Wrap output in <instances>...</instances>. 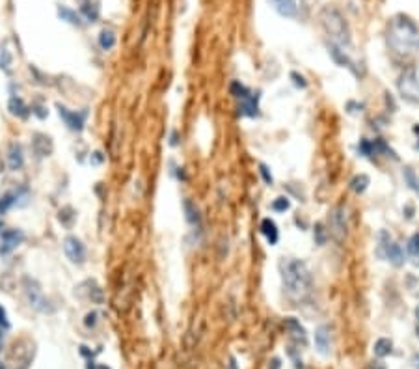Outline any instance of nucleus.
Instances as JSON below:
<instances>
[{
	"mask_svg": "<svg viewBox=\"0 0 419 369\" xmlns=\"http://www.w3.org/2000/svg\"><path fill=\"white\" fill-rule=\"evenodd\" d=\"M95 319H97V313L93 311V313H88V315H86V321H84V323H86V326H93V324H95Z\"/></svg>",
	"mask_w": 419,
	"mask_h": 369,
	"instance_id": "nucleus-33",
	"label": "nucleus"
},
{
	"mask_svg": "<svg viewBox=\"0 0 419 369\" xmlns=\"http://www.w3.org/2000/svg\"><path fill=\"white\" fill-rule=\"evenodd\" d=\"M0 326H4V328H8L9 323H8V315H6V309L0 306Z\"/></svg>",
	"mask_w": 419,
	"mask_h": 369,
	"instance_id": "nucleus-32",
	"label": "nucleus"
},
{
	"mask_svg": "<svg viewBox=\"0 0 419 369\" xmlns=\"http://www.w3.org/2000/svg\"><path fill=\"white\" fill-rule=\"evenodd\" d=\"M285 328L291 332V336L297 339L298 343L302 341V345H305V341H307V336H305V330L304 326L298 323L295 317H289V319H285Z\"/></svg>",
	"mask_w": 419,
	"mask_h": 369,
	"instance_id": "nucleus-14",
	"label": "nucleus"
},
{
	"mask_svg": "<svg viewBox=\"0 0 419 369\" xmlns=\"http://www.w3.org/2000/svg\"><path fill=\"white\" fill-rule=\"evenodd\" d=\"M58 17H60L61 21H65V23H69V24L82 26V19H80V15H76V11H73L71 8L58 6Z\"/></svg>",
	"mask_w": 419,
	"mask_h": 369,
	"instance_id": "nucleus-19",
	"label": "nucleus"
},
{
	"mask_svg": "<svg viewBox=\"0 0 419 369\" xmlns=\"http://www.w3.org/2000/svg\"><path fill=\"white\" fill-rule=\"evenodd\" d=\"M382 239H384V243H382V246H384V254H386V259H388L393 267H403L404 265V254L403 250H401V246L395 245L391 239L386 235V233H382L380 235Z\"/></svg>",
	"mask_w": 419,
	"mask_h": 369,
	"instance_id": "nucleus-5",
	"label": "nucleus"
},
{
	"mask_svg": "<svg viewBox=\"0 0 419 369\" xmlns=\"http://www.w3.org/2000/svg\"><path fill=\"white\" fill-rule=\"evenodd\" d=\"M11 62H13V56L9 53V49L6 45H0V69L9 71Z\"/></svg>",
	"mask_w": 419,
	"mask_h": 369,
	"instance_id": "nucleus-24",
	"label": "nucleus"
},
{
	"mask_svg": "<svg viewBox=\"0 0 419 369\" xmlns=\"http://www.w3.org/2000/svg\"><path fill=\"white\" fill-rule=\"evenodd\" d=\"M26 295H28V302H30L32 308H36L39 311H47V300L41 295V289L38 287L36 282H32V285L26 287Z\"/></svg>",
	"mask_w": 419,
	"mask_h": 369,
	"instance_id": "nucleus-11",
	"label": "nucleus"
},
{
	"mask_svg": "<svg viewBox=\"0 0 419 369\" xmlns=\"http://www.w3.org/2000/svg\"><path fill=\"white\" fill-rule=\"evenodd\" d=\"M391 349H393V343H391V339H388V338L376 339V343H374V347H373L374 354H376L378 358H384V356L391 354Z\"/></svg>",
	"mask_w": 419,
	"mask_h": 369,
	"instance_id": "nucleus-20",
	"label": "nucleus"
},
{
	"mask_svg": "<svg viewBox=\"0 0 419 369\" xmlns=\"http://www.w3.org/2000/svg\"><path fill=\"white\" fill-rule=\"evenodd\" d=\"M23 164H24V155H23V147H21V144H17V142L9 144V149H8L9 170L17 172V170L23 168Z\"/></svg>",
	"mask_w": 419,
	"mask_h": 369,
	"instance_id": "nucleus-12",
	"label": "nucleus"
},
{
	"mask_svg": "<svg viewBox=\"0 0 419 369\" xmlns=\"http://www.w3.org/2000/svg\"><path fill=\"white\" fill-rule=\"evenodd\" d=\"M32 149H34V153L38 155L39 159L49 157L54 149L53 138H51V136H47V134H43V132H36V134L32 136Z\"/></svg>",
	"mask_w": 419,
	"mask_h": 369,
	"instance_id": "nucleus-9",
	"label": "nucleus"
},
{
	"mask_svg": "<svg viewBox=\"0 0 419 369\" xmlns=\"http://www.w3.org/2000/svg\"><path fill=\"white\" fill-rule=\"evenodd\" d=\"M416 317H418V321H419V306L416 308Z\"/></svg>",
	"mask_w": 419,
	"mask_h": 369,
	"instance_id": "nucleus-37",
	"label": "nucleus"
},
{
	"mask_svg": "<svg viewBox=\"0 0 419 369\" xmlns=\"http://www.w3.org/2000/svg\"><path fill=\"white\" fill-rule=\"evenodd\" d=\"M416 336L419 338V321H418V326H416Z\"/></svg>",
	"mask_w": 419,
	"mask_h": 369,
	"instance_id": "nucleus-36",
	"label": "nucleus"
},
{
	"mask_svg": "<svg viewBox=\"0 0 419 369\" xmlns=\"http://www.w3.org/2000/svg\"><path fill=\"white\" fill-rule=\"evenodd\" d=\"M399 92L404 99L419 101V78L414 69H406L399 78Z\"/></svg>",
	"mask_w": 419,
	"mask_h": 369,
	"instance_id": "nucleus-3",
	"label": "nucleus"
},
{
	"mask_svg": "<svg viewBox=\"0 0 419 369\" xmlns=\"http://www.w3.org/2000/svg\"><path fill=\"white\" fill-rule=\"evenodd\" d=\"M259 172L261 176H263V179H265V183H272V176H270V172H268V168L265 166V164H259Z\"/></svg>",
	"mask_w": 419,
	"mask_h": 369,
	"instance_id": "nucleus-31",
	"label": "nucleus"
},
{
	"mask_svg": "<svg viewBox=\"0 0 419 369\" xmlns=\"http://www.w3.org/2000/svg\"><path fill=\"white\" fill-rule=\"evenodd\" d=\"M8 110L13 116H19V118H28V114H30V108L24 105V101L21 97H11L8 103Z\"/></svg>",
	"mask_w": 419,
	"mask_h": 369,
	"instance_id": "nucleus-18",
	"label": "nucleus"
},
{
	"mask_svg": "<svg viewBox=\"0 0 419 369\" xmlns=\"http://www.w3.org/2000/svg\"><path fill=\"white\" fill-rule=\"evenodd\" d=\"M367 186H369V176H365V174H359L351 181V188L356 194H363L367 190Z\"/></svg>",
	"mask_w": 419,
	"mask_h": 369,
	"instance_id": "nucleus-22",
	"label": "nucleus"
},
{
	"mask_svg": "<svg viewBox=\"0 0 419 369\" xmlns=\"http://www.w3.org/2000/svg\"><path fill=\"white\" fill-rule=\"evenodd\" d=\"M229 92H231V95H235L237 99H240V103H246V101H253L257 99L253 93L246 88L244 84H240V82H231V86H229Z\"/></svg>",
	"mask_w": 419,
	"mask_h": 369,
	"instance_id": "nucleus-16",
	"label": "nucleus"
},
{
	"mask_svg": "<svg viewBox=\"0 0 419 369\" xmlns=\"http://www.w3.org/2000/svg\"><path fill=\"white\" fill-rule=\"evenodd\" d=\"M371 369H386V366H384L382 362H373V366H371Z\"/></svg>",
	"mask_w": 419,
	"mask_h": 369,
	"instance_id": "nucleus-35",
	"label": "nucleus"
},
{
	"mask_svg": "<svg viewBox=\"0 0 419 369\" xmlns=\"http://www.w3.org/2000/svg\"><path fill=\"white\" fill-rule=\"evenodd\" d=\"M99 45L103 51H110L116 45V34L108 28H103L99 34Z\"/></svg>",
	"mask_w": 419,
	"mask_h": 369,
	"instance_id": "nucleus-21",
	"label": "nucleus"
},
{
	"mask_svg": "<svg viewBox=\"0 0 419 369\" xmlns=\"http://www.w3.org/2000/svg\"><path fill=\"white\" fill-rule=\"evenodd\" d=\"M330 233L334 235L337 243H343L345 235H347V226H345V216L341 207H335L330 215Z\"/></svg>",
	"mask_w": 419,
	"mask_h": 369,
	"instance_id": "nucleus-6",
	"label": "nucleus"
},
{
	"mask_svg": "<svg viewBox=\"0 0 419 369\" xmlns=\"http://www.w3.org/2000/svg\"><path fill=\"white\" fill-rule=\"evenodd\" d=\"M63 252H65V255H67V259L71 263L82 265L86 261V246L75 235H67L63 239Z\"/></svg>",
	"mask_w": 419,
	"mask_h": 369,
	"instance_id": "nucleus-4",
	"label": "nucleus"
},
{
	"mask_svg": "<svg viewBox=\"0 0 419 369\" xmlns=\"http://www.w3.org/2000/svg\"><path fill=\"white\" fill-rule=\"evenodd\" d=\"M184 213H186V220L190 224H198L199 222V215H198V209L194 207L192 201H184Z\"/></svg>",
	"mask_w": 419,
	"mask_h": 369,
	"instance_id": "nucleus-25",
	"label": "nucleus"
},
{
	"mask_svg": "<svg viewBox=\"0 0 419 369\" xmlns=\"http://www.w3.org/2000/svg\"><path fill=\"white\" fill-rule=\"evenodd\" d=\"M404 176H406V181H408V184H410L412 188H414V190H419V179H416V176H414L412 168L404 170Z\"/></svg>",
	"mask_w": 419,
	"mask_h": 369,
	"instance_id": "nucleus-29",
	"label": "nucleus"
},
{
	"mask_svg": "<svg viewBox=\"0 0 419 369\" xmlns=\"http://www.w3.org/2000/svg\"><path fill=\"white\" fill-rule=\"evenodd\" d=\"M289 207H291V201L287 198H283V196H280V198H276L272 201V209H274L276 213H285Z\"/></svg>",
	"mask_w": 419,
	"mask_h": 369,
	"instance_id": "nucleus-27",
	"label": "nucleus"
},
{
	"mask_svg": "<svg viewBox=\"0 0 419 369\" xmlns=\"http://www.w3.org/2000/svg\"><path fill=\"white\" fill-rule=\"evenodd\" d=\"M17 198H19V194L17 192H6L4 194V196L0 198V215H2V213H6L11 205H15Z\"/></svg>",
	"mask_w": 419,
	"mask_h": 369,
	"instance_id": "nucleus-23",
	"label": "nucleus"
},
{
	"mask_svg": "<svg viewBox=\"0 0 419 369\" xmlns=\"http://www.w3.org/2000/svg\"><path fill=\"white\" fill-rule=\"evenodd\" d=\"M32 110H34V112H36V114H38L39 118H45V116H47L45 108H41V107H34Z\"/></svg>",
	"mask_w": 419,
	"mask_h": 369,
	"instance_id": "nucleus-34",
	"label": "nucleus"
},
{
	"mask_svg": "<svg viewBox=\"0 0 419 369\" xmlns=\"http://www.w3.org/2000/svg\"><path fill=\"white\" fill-rule=\"evenodd\" d=\"M406 250H408V254L410 255H419V233L412 235L410 241H408V245H406Z\"/></svg>",
	"mask_w": 419,
	"mask_h": 369,
	"instance_id": "nucleus-28",
	"label": "nucleus"
},
{
	"mask_svg": "<svg viewBox=\"0 0 419 369\" xmlns=\"http://www.w3.org/2000/svg\"><path fill=\"white\" fill-rule=\"evenodd\" d=\"M270 6L280 13L282 17H295L297 15V2L295 0H268Z\"/></svg>",
	"mask_w": 419,
	"mask_h": 369,
	"instance_id": "nucleus-13",
	"label": "nucleus"
},
{
	"mask_svg": "<svg viewBox=\"0 0 419 369\" xmlns=\"http://www.w3.org/2000/svg\"><path fill=\"white\" fill-rule=\"evenodd\" d=\"M315 347L322 356H326L330 353V328L326 324H320L315 330Z\"/></svg>",
	"mask_w": 419,
	"mask_h": 369,
	"instance_id": "nucleus-10",
	"label": "nucleus"
},
{
	"mask_svg": "<svg viewBox=\"0 0 419 369\" xmlns=\"http://www.w3.org/2000/svg\"><path fill=\"white\" fill-rule=\"evenodd\" d=\"M313 237H315V243L317 245H324L326 243V239H328V231L324 230V226L322 224H315V230H313Z\"/></svg>",
	"mask_w": 419,
	"mask_h": 369,
	"instance_id": "nucleus-26",
	"label": "nucleus"
},
{
	"mask_svg": "<svg viewBox=\"0 0 419 369\" xmlns=\"http://www.w3.org/2000/svg\"><path fill=\"white\" fill-rule=\"evenodd\" d=\"M76 2L80 4V11H82V15L86 17V21L93 23V21L99 17V8H97L95 2H92V0H76Z\"/></svg>",
	"mask_w": 419,
	"mask_h": 369,
	"instance_id": "nucleus-17",
	"label": "nucleus"
},
{
	"mask_svg": "<svg viewBox=\"0 0 419 369\" xmlns=\"http://www.w3.org/2000/svg\"><path fill=\"white\" fill-rule=\"evenodd\" d=\"M0 369H6V366H4V364H2V362H0Z\"/></svg>",
	"mask_w": 419,
	"mask_h": 369,
	"instance_id": "nucleus-38",
	"label": "nucleus"
},
{
	"mask_svg": "<svg viewBox=\"0 0 419 369\" xmlns=\"http://www.w3.org/2000/svg\"><path fill=\"white\" fill-rule=\"evenodd\" d=\"M2 245H0V254L6 255L11 250H15L17 246L24 241V233L21 230H6L2 231Z\"/></svg>",
	"mask_w": 419,
	"mask_h": 369,
	"instance_id": "nucleus-7",
	"label": "nucleus"
},
{
	"mask_svg": "<svg viewBox=\"0 0 419 369\" xmlns=\"http://www.w3.org/2000/svg\"><path fill=\"white\" fill-rule=\"evenodd\" d=\"M388 45L399 56H412L419 51V26L408 15L391 17L388 23Z\"/></svg>",
	"mask_w": 419,
	"mask_h": 369,
	"instance_id": "nucleus-2",
	"label": "nucleus"
},
{
	"mask_svg": "<svg viewBox=\"0 0 419 369\" xmlns=\"http://www.w3.org/2000/svg\"><path fill=\"white\" fill-rule=\"evenodd\" d=\"M291 78L295 80V86H298V88H305V86H307V82H305V78L302 77V75H298V73H295V71L291 73Z\"/></svg>",
	"mask_w": 419,
	"mask_h": 369,
	"instance_id": "nucleus-30",
	"label": "nucleus"
},
{
	"mask_svg": "<svg viewBox=\"0 0 419 369\" xmlns=\"http://www.w3.org/2000/svg\"><path fill=\"white\" fill-rule=\"evenodd\" d=\"M261 233L267 237L268 245H276V243H278L280 233H278V226H276V222L272 218H265V220L261 222Z\"/></svg>",
	"mask_w": 419,
	"mask_h": 369,
	"instance_id": "nucleus-15",
	"label": "nucleus"
},
{
	"mask_svg": "<svg viewBox=\"0 0 419 369\" xmlns=\"http://www.w3.org/2000/svg\"><path fill=\"white\" fill-rule=\"evenodd\" d=\"M58 114H60V118L65 122V125H67L71 131H82L86 112H71L65 107L58 105Z\"/></svg>",
	"mask_w": 419,
	"mask_h": 369,
	"instance_id": "nucleus-8",
	"label": "nucleus"
},
{
	"mask_svg": "<svg viewBox=\"0 0 419 369\" xmlns=\"http://www.w3.org/2000/svg\"><path fill=\"white\" fill-rule=\"evenodd\" d=\"M280 270H282L283 289L293 302H304L309 299L313 291V278L302 259L285 257L280 263Z\"/></svg>",
	"mask_w": 419,
	"mask_h": 369,
	"instance_id": "nucleus-1",
	"label": "nucleus"
}]
</instances>
